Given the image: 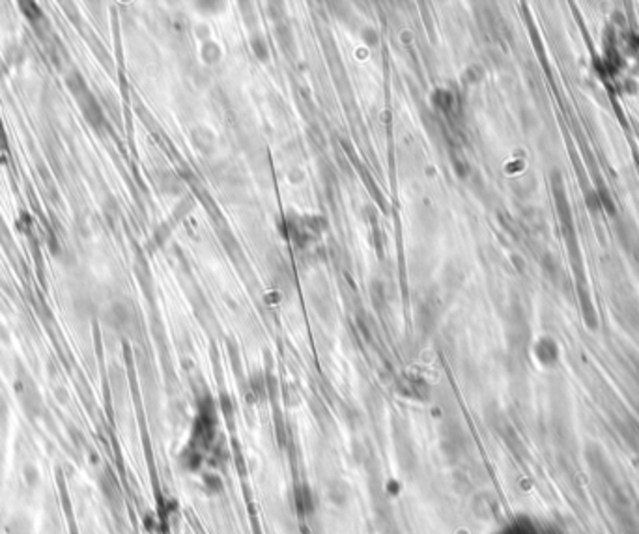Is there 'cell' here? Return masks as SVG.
Instances as JSON below:
<instances>
[{
  "label": "cell",
  "mask_w": 639,
  "mask_h": 534,
  "mask_svg": "<svg viewBox=\"0 0 639 534\" xmlns=\"http://www.w3.org/2000/svg\"><path fill=\"white\" fill-rule=\"evenodd\" d=\"M296 506L301 514H311L314 510V499L307 488H299L296 491Z\"/></svg>",
  "instance_id": "1"
},
{
  "label": "cell",
  "mask_w": 639,
  "mask_h": 534,
  "mask_svg": "<svg viewBox=\"0 0 639 534\" xmlns=\"http://www.w3.org/2000/svg\"><path fill=\"white\" fill-rule=\"evenodd\" d=\"M10 534H31V527L25 519H11Z\"/></svg>",
  "instance_id": "2"
}]
</instances>
